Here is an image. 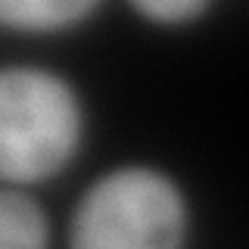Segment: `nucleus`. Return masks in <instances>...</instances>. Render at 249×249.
Returning a JSON list of instances; mask_svg holds the SVG:
<instances>
[{"mask_svg":"<svg viewBox=\"0 0 249 249\" xmlns=\"http://www.w3.org/2000/svg\"><path fill=\"white\" fill-rule=\"evenodd\" d=\"M88 109L62 72L37 62L0 66V184L37 187L78 159Z\"/></svg>","mask_w":249,"mask_h":249,"instance_id":"f257e3e1","label":"nucleus"},{"mask_svg":"<svg viewBox=\"0 0 249 249\" xmlns=\"http://www.w3.org/2000/svg\"><path fill=\"white\" fill-rule=\"evenodd\" d=\"M190 228V199L178 178L146 162H124L81 190L66 240L84 249H175L187 243Z\"/></svg>","mask_w":249,"mask_h":249,"instance_id":"f03ea898","label":"nucleus"},{"mask_svg":"<svg viewBox=\"0 0 249 249\" xmlns=\"http://www.w3.org/2000/svg\"><path fill=\"white\" fill-rule=\"evenodd\" d=\"M103 0H0V31L25 37L62 35L90 19Z\"/></svg>","mask_w":249,"mask_h":249,"instance_id":"7ed1b4c3","label":"nucleus"},{"mask_svg":"<svg viewBox=\"0 0 249 249\" xmlns=\"http://www.w3.org/2000/svg\"><path fill=\"white\" fill-rule=\"evenodd\" d=\"M50 243V215L31 187L0 184V246L37 249Z\"/></svg>","mask_w":249,"mask_h":249,"instance_id":"20e7f679","label":"nucleus"},{"mask_svg":"<svg viewBox=\"0 0 249 249\" xmlns=\"http://www.w3.org/2000/svg\"><path fill=\"white\" fill-rule=\"evenodd\" d=\"M128 6L150 25L181 28L202 19L215 6V0H128Z\"/></svg>","mask_w":249,"mask_h":249,"instance_id":"39448f33","label":"nucleus"}]
</instances>
